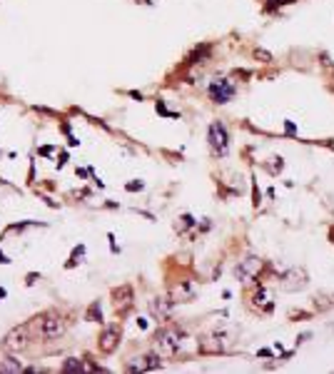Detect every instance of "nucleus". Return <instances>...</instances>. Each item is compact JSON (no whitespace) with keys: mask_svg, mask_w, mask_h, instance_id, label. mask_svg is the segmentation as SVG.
<instances>
[{"mask_svg":"<svg viewBox=\"0 0 334 374\" xmlns=\"http://www.w3.org/2000/svg\"><path fill=\"white\" fill-rule=\"evenodd\" d=\"M180 220H182V222H180V225H177V230H180V232H182V230H185V227H192V225H195V220H192V217H190V215H182V217H180Z\"/></svg>","mask_w":334,"mask_h":374,"instance_id":"nucleus-17","label":"nucleus"},{"mask_svg":"<svg viewBox=\"0 0 334 374\" xmlns=\"http://www.w3.org/2000/svg\"><path fill=\"white\" fill-rule=\"evenodd\" d=\"M185 342H187V337H185L182 330H177V327H165V330H160L157 337H155V347L165 357H175L185 347Z\"/></svg>","mask_w":334,"mask_h":374,"instance_id":"nucleus-1","label":"nucleus"},{"mask_svg":"<svg viewBox=\"0 0 334 374\" xmlns=\"http://www.w3.org/2000/svg\"><path fill=\"white\" fill-rule=\"evenodd\" d=\"M282 170V157H272V163H269V172L272 175H277Z\"/></svg>","mask_w":334,"mask_h":374,"instance_id":"nucleus-18","label":"nucleus"},{"mask_svg":"<svg viewBox=\"0 0 334 374\" xmlns=\"http://www.w3.org/2000/svg\"><path fill=\"white\" fill-rule=\"evenodd\" d=\"M152 312H155V317H160V319H167V314H170V307H172V299L167 297V299H152Z\"/></svg>","mask_w":334,"mask_h":374,"instance_id":"nucleus-11","label":"nucleus"},{"mask_svg":"<svg viewBox=\"0 0 334 374\" xmlns=\"http://www.w3.org/2000/svg\"><path fill=\"white\" fill-rule=\"evenodd\" d=\"M285 130H287V132H290V135H294V132H297V127H294L292 123H285Z\"/></svg>","mask_w":334,"mask_h":374,"instance_id":"nucleus-22","label":"nucleus"},{"mask_svg":"<svg viewBox=\"0 0 334 374\" xmlns=\"http://www.w3.org/2000/svg\"><path fill=\"white\" fill-rule=\"evenodd\" d=\"M334 294H317L314 297V304H317V309H332L334 307Z\"/></svg>","mask_w":334,"mask_h":374,"instance_id":"nucleus-13","label":"nucleus"},{"mask_svg":"<svg viewBox=\"0 0 334 374\" xmlns=\"http://www.w3.org/2000/svg\"><path fill=\"white\" fill-rule=\"evenodd\" d=\"M127 372H147V367H145V357H135V359H130L125 364Z\"/></svg>","mask_w":334,"mask_h":374,"instance_id":"nucleus-14","label":"nucleus"},{"mask_svg":"<svg viewBox=\"0 0 334 374\" xmlns=\"http://www.w3.org/2000/svg\"><path fill=\"white\" fill-rule=\"evenodd\" d=\"M0 372H23V364H18L15 359H5L0 364Z\"/></svg>","mask_w":334,"mask_h":374,"instance_id":"nucleus-16","label":"nucleus"},{"mask_svg":"<svg viewBox=\"0 0 334 374\" xmlns=\"http://www.w3.org/2000/svg\"><path fill=\"white\" fill-rule=\"evenodd\" d=\"M83 252H85V247H83V245H80V247H75V252H73V257H80ZM75 262H78V259H73L70 264H75Z\"/></svg>","mask_w":334,"mask_h":374,"instance_id":"nucleus-21","label":"nucleus"},{"mask_svg":"<svg viewBox=\"0 0 334 374\" xmlns=\"http://www.w3.org/2000/svg\"><path fill=\"white\" fill-rule=\"evenodd\" d=\"M285 282H282V287L287 292H294V290H302L304 285H307V272L302 270V267H292V270H287L285 272V277H282Z\"/></svg>","mask_w":334,"mask_h":374,"instance_id":"nucleus-8","label":"nucleus"},{"mask_svg":"<svg viewBox=\"0 0 334 374\" xmlns=\"http://www.w3.org/2000/svg\"><path fill=\"white\" fill-rule=\"evenodd\" d=\"M287 3H294V0H267V8H274V5H287Z\"/></svg>","mask_w":334,"mask_h":374,"instance_id":"nucleus-20","label":"nucleus"},{"mask_svg":"<svg viewBox=\"0 0 334 374\" xmlns=\"http://www.w3.org/2000/svg\"><path fill=\"white\" fill-rule=\"evenodd\" d=\"M63 369H65V372H83L85 364L80 362V359L70 357V359H65V362H63Z\"/></svg>","mask_w":334,"mask_h":374,"instance_id":"nucleus-15","label":"nucleus"},{"mask_svg":"<svg viewBox=\"0 0 334 374\" xmlns=\"http://www.w3.org/2000/svg\"><path fill=\"white\" fill-rule=\"evenodd\" d=\"M225 349H227L225 334H205L200 339V352H205V354H222Z\"/></svg>","mask_w":334,"mask_h":374,"instance_id":"nucleus-6","label":"nucleus"},{"mask_svg":"<svg viewBox=\"0 0 334 374\" xmlns=\"http://www.w3.org/2000/svg\"><path fill=\"white\" fill-rule=\"evenodd\" d=\"M28 334H30V327H28V325H18V327H13L10 332L5 334L3 344H5L10 352H20V349L28 347Z\"/></svg>","mask_w":334,"mask_h":374,"instance_id":"nucleus-5","label":"nucleus"},{"mask_svg":"<svg viewBox=\"0 0 334 374\" xmlns=\"http://www.w3.org/2000/svg\"><path fill=\"white\" fill-rule=\"evenodd\" d=\"M254 58H257L259 63H269V60H272V55L264 52V50H254Z\"/></svg>","mask_w":334,"mask_h":374,"instance_id":"nucleus-19","label":"nucleus"},{"mask_svg":"<svg viewBox=\"0 0 334 374\" xmlns=\"http://www.w3.org/2000/svg\"><path fill=\"white\" fill-rule=\"evenodd\" d=\"M38 327H40V334L45 339H58V337H63V332H65V319L50 312V314H42L40 319H38Z\"/></svg>","mask_w":334,"mask_h":374,"instance_id":"nucleus-4","label":"nucleus"},{"mask_svg":"<svg viewBox=\"0 0 334 374\" xmlns=\"http://www.w3.org/2000/svg\"><path fill=\"white\" fill-rule=\"evenodd\" d=\"M262 267H264V264H262L259 257H247L245 262H240V264L235 267V275H237V280H242V282H245V280H254Z\"/></svg>","mask_w":334,"mask_h":374,"instance_id":"nucleus-7","label":"nucleus"},{"mask_svg":"<svg viewBox=\"0 0 334 374\" xmlns=\"http://www.w3.org/2000/svg\"><path fill=\"white\" fill-rule=\"evenodd\" d=\"M207 92H209V97H212V102L225 105V102H230V100L235 97L237 87H235L232 80H227V78H217V80H212V83L207 85Z\"/></svg>","mask_w":334,"mask_h":374,"instance_id":"nucleus-3","label":"nucleus"},{"mask_svg":"<svg viewBox=\"0 0 334 374\" xmlns=\"http://www.w3.org/2000/svg\"><path fill=\"white\" fill-rule=\"evenodd\" d=\"M142 187V182H132V185H127V190H140Z\"/></svg>","mask_w":334,"mask_h":374,"instance_id":"nucleus-23","label":"nucleus"},{"mask_svg":"<svg viewBox=\"0 0 334 374\" xmlns=\"http://www.w3.org/2000/svg\"><path fill=\"white\" fill-rule=\"evenodd\" d=\"M0 262H10V259H5V257H3V254H0Z\"/></svg>","mask_w":334,"mask_h":374,"instance_id":"nucleus-25","label":"nucleus"},{"mask_svg":"<svg viewBox=\"0 0 334 374\" xmlns=\"http://www.w3.org/2000/svg\"><path fill=\"white\" fill-rule=\"evenodd\" d=\"M207 142L217 157L227 155V147H230V132H227V127L214 120V123L207 127Z\"/></svg>","mask_w":334,"mask_h":374,"instance_id":"nucleus-2","label":"nucleus"},{"mask_svg":"<svg viewBox=\"0 0 334 374\" xmlns=\"http://www.w3.org/2000/svg\"><path fill=\"white\" fill-rule=\"evenodd\" d=\"M118 344H120V330H118V327H107L105 332L100 334V349H102L105 354L115 352Z\"/></svg>","mask_w":334,"mask_h":374,"instance_id":"nucleus-9","label":"nucleus"},{"mask_svg":"<svg viewBox=\"0 0 334 374\" xmlns=\"http://www.w3.org/2000/svg\"><path fill=\"white\" fill-rule=\"evenodd\" d=\"M190 297H192V285L190 282H180V285H175L170 290V299L172 302H187Z\"/></svg>","mask_w":334,"mask_h":374,"instance_id":"nucleus-10","label":"nucleus"},{"mask_svg":"<svg viewBox=\"0 0 334 374\" xmlns=\"http://www.w3.org/2000/svg\"><path fill=\"white\" fill-rule=\"evenodd\" d=\"M135 3H147V5H152V0H135Z\"/></svg>","mask_w":334,"mask_h":374,"instance_id":"nucleus-24","label":"nucleus"},{"mask_svg":"<svg viewBox=\"0 0 334 374\" xmlns=\"http://www.w3.org/2000/svg\"><path fill=\"white\" fill-rule=\"evenodd\" d=\"M252 304H254V307H259V309H267V312L272 309V302H269V294H267V292H264V290H257V294L252 297Z\"/></svg>","mask_w":334,"mask_h":374,"instance_id":"nucleus-12","label":"nucleus"}]
</instances>
